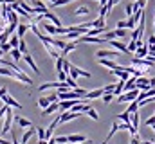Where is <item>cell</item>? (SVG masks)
Wrapping results in <instances>:
<instances>
[{"label":"cell","instance_id":"d590c367","mask_svg":"<svg viewBox=\"0 0 155 144\" xmlns=\"http://www.w3.org/2000/svg\"><path fill=\"white\" fill-rule=\"evenodd\" d=\"M87 113H88V117H90V119H94V121H97V119H99V113H97V112H96L94 108H90V110H88Z\"/></svg>","mask_w":155,"mask_h":144},{"label":"cell","instance_id":"603a6c76","mask_svg":"<svg viewBox=\"0 0 155 144\" xmlns=\"http://www.w3.org/2000/svg\"><path fill=\"white\" fill-rule=\"evenodd\" d=\"M69 142H81V141H87L85 135H79V133H74V135H67Z\"/></svg>","mask_w":155,"mask_h":144},{"label":"cell","instance_id":"bcb514c9","mask_svg":"<svg viewBox=\"0 0 155 144\" xmlns=\"http://www.w3.org/2000/svg\"><path fill=\"white\" fill-rule=\"evenodd\" d=\"M114 87L116 85H105L103 87V92H114Z\"/></svg>","mask_w":155,"mask_h":144},{"label":"cell","instance_id":"681fc988","mask_svg":"<svg viewBox=\"0 0 155 144\" xmlns=\"http://www.w3.org/2000/svg\"><path fill=\"white\" fill-rule=\"evenodd\" d=\"M5 110H7V105H4V106L0 108V119L4 117V113H5Z\"/></svg>","mask_w":155,"mask_h":144},{"label":"cell","instance_id":"4fadbf2b","mask_svg":"<svg viewBox=\"0 0 155 144\" xmlns=\"http://www.w3.org/2000/svg\"><path fill=\"white\" fill-rule=\"evenodd\" d=\"M43 47H45V51L49 52V56H51L52 60H56V58L60 56V52H58V51H56V49H54V47H52L51 43H47V41H43Z\"/></svg>","mask_w":155,"mask_h":144},{"label":"cell","instance_id":"484cf974","mask_svg":"<svg viewBox=\"0 0 155 144\" xmlns=\"http://www.w3.org/2000/svg\"><path fill=\"white\" fill-rule=\"evenodd\" d=\"M88 11H90V9H88L87 5H79L76 11H74V15H76V16H81V15H83V16H85V15H88Z\"/></svg>","mask_w":155,"mask_h":144},{"label":"cell","instance_id":"f6af8a7d","mask_svg":"<svg viewBox=\"0 0 155 144\" xmlns=\"http://www.w3.org/2000/svg\"><path fill=\"white\" fill-rule=\"evenodd\" d=\"M116 34H117V38H124V36H126V29L117 27V29H116Z\"/></svg>","mask_w":155,"mask_h":144},{"label":"cell","instance_id":"30bf717a","mask_svg":"<svg viewBox=\"0 0 155 144\" xmlns=\"http://www.w3.org/2000/svg\"><path fill=\"white\" fill-rule=\"evenodd\" d=\"M107 43H110L116 51H119V52H128V49H126V43H123V41H116V40H108Z\"/></svg>","mask_w":155,"mask_h":144},{"label":"cell","instance_id":"f907efd6","mask_svg":"<svg viewBox=\"0 0 155 144\" xmlns=\"http://www.w3.org/2000/svg\"><path fill=\"white\" fill-rule=\"evenodd\" d=\"M117 27H121V29H126V22H123V20H121V22H117Z\"/></svg>","mask_w":155,"mask_h":144},{"label":"cell","instance_id":"83f0119b","mask_svg":"<svg viewBox=\"0 0 155 144\" xmlns=\"http://www.w3.org/2000/svg\"><path fill=\"white\" fill-rule=\"evenodd\" d=\"M54 61H56V72L63 70V61H65V58H63V56L60 54V56H58V58H56Z\"/></svg>","mask_w":155,"mask_h":144},{"label":"cell","instance_id":"11a10c76","mask_svg":"<svg viewBox=\"0 0 155 144\" xmlns=\"http://www.w3.org/2000/svg\"><path fill=\"white\" fill-rule=\"evenodd\" d=\"M11 144H18V141H16V135H15V133H13V142Z\"/></svg>","mask_w":155,"mask_h":144},{"label":"cell","instance_id":"f1b7e54d","mask_svg":"<svg viewBox=\"0 0 155 144\" xmlns=\"http://www.w3.org/2000/svg\"><path fill=\"white\" fill-rule=\"evenodd\" d=\"M18 49H20L22 54H27V43H25L24 38H20V41H18Z\"/></svg>","mask_w":155,"mask_h":144},{"label":"cell","instance_id":"4dcf8cb0","mask_svg":"<svg viewBox=\"0 0 155 144\" xmlns=\"http://www.w3.org/2000/svg\"><path fill=\"white\" fill-rule=\"evenodd\" d=\"M117 121H123V123H130V113L128 112H121L117 115Z\"/></svg>","mask_w":155,"mask_h":144},{"label":"cell","instance_id":"680465c9","mask_svg":"<svg viewBox=\"0 0 155 144\" xmlns=\"http://www.w3.org/2000/svg\"><path fill=\"white\" fill-rule=\"evenodd\" d=\"M2 54H4V51H2V49H0V56H2Z\"/></svg>","mask_w":155,"mask_h":144},{"label":"cell","instance_id":"9a60e30c","mask_svg":"<svg viewBox=\"0 0 155 144\" xmlns=\"http://www.w3.org/2000/svg\"><path fill=\"white\" fill-rule=\"evenodd\" d=\"M22 58H24V60H25V63H27V65H29V67H31V69L35 70V74H40V69L36 67V63H35V60H33V58H31L29 54H24Z\"/></svg>","mask_w":155,"mask_h":144},{"label":"cell","instance_id":"f35d334b","mask_svg":"<svg viewBox=\"0 0 155 144\" xmlns=\"http://www.w3.org/2000/svg\"><path fill=\"white\" fill-rule=\"evenodd\" d=\"M9 33H7V31H5V29H4V31H2V33H0V43H4V41H7V40H9Z\"/></svg>","mask_w":155,"mask_h":144},{"label":"cell","instance_id":"ffe728a7","mask_svg":"<svg viewBox=\"0 0 155 144\" xmlns=\"http://www.w3.org/2000/svg\"><path fill=\"white\" fill-rule=\"evenodd\" d=\"M27 31H29V25H25V24H18V27H16V34H18V38H24Z\"/></svg>","mask_w":155,"mask_h":144},{"label":"cell","instance_id":"91938a15","mask_svg":"<svg viewBox=\"0 0 155 144\" xmlns=\"http://www.w3.org/2000/svg\"><path fill=\"white\" fill-rule=\"evenodd\" d=\"M152 128H153V132H155V124H152Z\"/></svg>","mask_w":155,"mask_h":144},{"label":"cell","instance_id":"b9f144b4","mask_svg":"<svg viewBox=\"0 0 155 144\" xmlns=\"http://www.w3.org/2000/svg\"><path fill=\"white\" fill-rule=\"evenodd\" d=\"M134 4H135V9H144L146 0H137V2H134Z\"/></svg>","mask_w":155,"mask_h":144},{"label":"cell","instance_id":"8d00e7d4","mask_svg":"<svg viewBox=\"0 0 155 144\" xmlns=\"http://www.w3.org/2000/svg\"><path fill=\"white\" fill-rule=\"evenodd\" d=\"M65 83H67V85H69V87H71V88H76V87H78L76 79H72V77H71V76H67V79H65Z\"/></svg>","mask_w":155,"mask_h":144},{"label":"cell","instance_id":"db71d44e","mask_svg":"<svg viewBox=\"0 0 155 144\" xmlns=\"http://www.w3.org/2000/svg\"><path fill=\"white\" fill-rule=\"evenodd\" d=\"M76 144H92V141H81V142H76Z\"/></svg>","mask_w":155,"mask_h":144},{"label":"cell","instance_id":"8992f818","mask_svg":"<svg viewBox=\"0 0 155 144\" xmlns=\"http://www.w3.org/2000/svg\"><path fill=\"white\" fill-rule=\"evenodd\" d=\"M81 113H76V112H60V123H69V121H72V119H76V117H79Z\"/></svg>","mask_w":155,"mask_h":144},{"label":"cell","instance_id":"9c48e42d","mask_svg":"<svg viewBox=\"0 0 155 144\" xmlns=\"http://www.w3.org/2000/svg\"><path fill=\"white\" fill-rule=\"evenodd\" d=\"M135 58H146L148 56V43H143V45H139L137 49H135Z\"/></svg>","mask_w":155,"mask_h":144},{"label":"cell","instance_id":"5b68a950","mask_svg":"<svg viewBox=\"0 0 155 144\" xmlns=\"http://www.w3.org/2000/svg\"><path fill=\"white\" fill-rule=\"evenodd\" d=\"M2 101H4V105H7V106L11 108H18V110H22V105L16 101V99H13L9 94H5V96H2Z\"/></svg>","mask_w":155,"mask_h":144},{"label":"cell","instance_id":"d6a6232c","mask_svg":"<svg viewBox=\"0 0 155 144\" xmlns=\"http://www.w3.org/2000/svg\"><path fill=\"white\" fill-rule=\"evenodd\" d=\"M126 49H128V52H135V49H137V41H135V40H130L128 45H126Z\"/></svg>","mask_w":155,"mask_h":144},{"label":"cell","instance_id":"e575fe53","mask_svg":"<svg viewBox=\"0 0 155 144\" xmlns=\"http://www.w3.org/2000/svg\"><path fill=\"white\" fill-rule=\"evenodd\" d=\"M103 38L108 41V40H116L117 34H116V31H105V36H103Z\"/></svg>","mask_w":155,"mask_h":144},{"label":"cell","instance_id":"1f68e13d","mask_svg":"<svg viewBox=\"0 0 155 144\" xmlns=\"http://www.w3.org/2000/svg\"><path fill=\"white\" fill-rule=\"evenodd\" d=\"M134 11H135V4H128V5L124 7V13H126V16H132V15H134Z\"/></svg>","mask_w":155,"mask_h":144},{"label":"cell","instance_id":"3957f363","mask_svg":"<svg viewBox=\"0 0 155 144\" xmlns=\"http://www.w3.org/2000/svg\"><path fill=\"white\" fill-rule=\"evenodd\" d=\"M79 101H81V99H61V101L58 103V106H60L58 112H69V110L74 106L76 103H79Z\"/></svg>","mask_w":155,"mask_h":144},{"label":"cell","instance_id":"ab89813d","mask_svg":"<svg viewBox=\"0 0 155 144\" xmlns=\"http://www.w3.org/2000/svg\"><path fill=\"white\" fill-rule=\"evenodd\" d=\"M0 49H2L4 52H9V51H11V45H9V41H4V43H0Z\"/></svg>","mask_w":155,"mask_h":144},{"label":"cell","instance_id":"cb8c5ba5","mask_svg":"<svg viewBox=\"0 0 155 144\" xmlns=\"http://www.w3.org/2000/svg\"><path fill=\"white\" fill-rule=\"evenodd\" d=\"M137 110H139V103H137V99H134V101H130V103H128V108H126L124 112L132 113V112H137Z\"/></svg>","mask_w":155,"mask_h":144},{"label":"cell","instance_id":"7bdbcfd3","mask_svg":"<svg viewBox=\"0 0 155 144\" xmlns=\"http://www.w3.org/2000/svg\"><path fill=\"white\" fill-rule=\"evenodd\" d=\"M69 2H72V0H56V2L52 4V7H60V5H65V4H69Z\"/></svg>","mask_w":155,"mask_h":144},{"label":"cell","instance_id":"60d3db41","mask_svg":"<svg viewBox=\"0 0 155 144\" xmlns=\"http://www.w3.org/2000/svg\"><path fill=\"white\" fill-rule=\"evenodd\" d=\"M36 135H38V139H45V128H36Z\"/></svg>","mask_w":155,"mask_h":144},{"label":"cell","instance_id":"4316f807","mask_svg":"<svg viewBox=\"0 0 155 144\" xmlns=\"http://www.w3.org/2000/svg\"><path fill=\"white\" fill-rule=\"evenodd\" d=\"M92 27H107V22H105V18H103V16L96 18V20L92 22Z\"/></svg>","mask_w":155,"mask_h":144},{"label":"cell","instance_id":"c3c4849f","mask_svg":"<svg viewBox=\"0 0 155 144\" xmlns=\"http://www.w3.org/2000/svg\"><path fill=\"white\" fill-rule=\"evenodd\" d=\"M141 142V139L137 137V135H132V139H130V144H139Z\"/></svg>","mask_w":155,"mask_h":144},{"label":"cell","instance_id":"7a4b0ae2","mask_svg":"<svg viewBox=\"0 0 155 144\" xmlns=\"http://www.w3.org/2000/svg\"><path fill=\"white\" fill-rule=\"evenodd\" d=\"M11 123H13V110H11V106H7V110H5V113H4V124H2V135H5V133H9V130H11Z\"/></svg>","mask_w":155,"mask_h":144},{"label":"cell","instance_id":"6f0895ef","mask_svg":"<svg viewBox=\"0 0 155 144\" xmlns=\"http://www.w3.org/2000/svg\"><path fill=\"white\" fill-rule=\"evenodd\" d=\"M144 144H155V142H153V141H146Z\"/></svg>","mask_w":155,"mask_h":144},{"label":"cell","instance_id":"8fae6325","mask_svg":"<svg viewBox=\"0 0 155 144\" xmlns=\"http://www.w3.org/2000/svg\"><path fill=\"white\" fill-rule=\"evenodd\" d=\"M135 79H137V77L132 74V76L124 81V85H123V92H126V90H134V88H135Z\"/></svg>","mask_w":155,"mask_h":144},{"label":"cell","instance_id":"ba28073f","mask_svg":"<svg viewBox=\"0 0 155 144\" xmlns=\"http://www.w3.org/2000/svg\"><path fill=\"white\" fill-rule=\"evenodd\" d=\"M15 79H16V81H20V83H25V85H33V79H31L29 76H25L24 70L16 72V74H15Z\"/></svg>","mask_w":155,"mask_h":144},{"label":"cell","instance_id":"e0dca14e","mask_svg":"<svg viewBox=\"0 0 155 144\" xmlns=\"http://www.w3.org/2000/svg\"><path fill=\"white\" fill-rule=\"evenodd\" d=\"M13 119L18 123L20 128H31V126H33V123H31L29 119H24V117H13Z\"/></svg>","mask_w":155,"mask_h":144},{"label":"cell","instance_id":"7dc6e473","mask_svg":"<svg viewBox=\"0 0 155 144\" xmlns=\"http://www.w3.org/2000/svg\"><path fill=\"white\" fill-rule=\"evenodd\" d=\"M58 79H60V81H65V79H67V74H65L63 70H60L58 72Z\"/></svg>","mask_w":155,"mask_h":144},{"label":"cell","instance_id":"277c9868","mask_svg":"<svg viewBox=\"0 0 155 144\" xmlns=\"http://www.w3.org/2000/svg\"><path fill=\"white\" fill-rule=\"evenodd\" d=\"M117 54H119V51H108V49H101V51L96 52L97 60H99V58H110V60H116Z\"/></svg>","mask_w":155,"mask_h":144},{"label":"cell","instance_id":"44dd1931","mask_svg":"<svg viewBox=\"0 0 155 144\" xmlns=\"http://www.w3.org/2000/svg\"><path fill=\"white\" fill-rule=\"evenodd\" d=\"M9 52H11V58H13L15 61H20V60H22V56H24V54L20 52V49H18V47H15V49H11Z\"/></svg>","mask_w":155,"mask_h":144},{"label":"cell","instance_id":"816d5d0a","mask_svg":"<svg viewBox=\"0 0 155 144\" xmlns=\"http://www.w3.org/2000/svg\"><path fill=\"white\" fill-rule=\"evenodd\" d=\"M5 94H7V88L2 87V88H0V99H2V96H5Z\"/></svg>","mask_w":155,"mask_h":144},{"label":"cell","instance_id":"836d02e7","mask_svg":"<svg viewBox=\"0 0 155 144\" xmlns=\"http://www.w3.org/2000/svg\"><path fill=\"white\" fill-rule=\"evenodd\" d=\"M49 103H51V101H49L47 97H40V99H38V106L41 108V110H43V108H47V106H49Z\"/></svg>","mask_w":155,"mask_h":144},{"label":"cell","instance_id":"6da1fadb","mask_svg":"<svg viewBox=\"0 0 155 144\" xmlns=\"http://www.w3.org/2000/svg\"><path fill=\"white\" fill-rule=\"evenodd\" d=\"M132 65L134 67H139L143 72H146L148 69H152L155 63L150 61V60H146V58H132Z\"/></svg>","mask_w":155,"mask_h":144},{"label":"cell","instance_id":"ac0fdd59","mask_svg":"<svg viewBox=\"0 0 155 144\" xmlns=\"http://www.w3.org/2000/svg\"><path fill=\"white\" fill-rule=\"evenodd\" d=\"M58 101H54V103H49V106L47 108H43V113L41 115H51L52 112H58Z\"/></svg>","mask_w":155,"mask_h":144},{"label":"cell","instance_id":"d6986e66","mask_svg":"<svg viewBox=\"0 0 155 144\" xmlns=\"http://www.w3.org/2000/svg\"><path fill=\"white\" fill-rule=\"evenodd\" d=\"M33 5H35L36 13H45V11H49V9H47V5H45L41 0H33Z\"/></svg>","mask_w":155,"mask_h":144},{"label":"cell","instance_id":"7c38bea8","mask_svg":"<svg viewBox=\"0 0 155 144\" xmlns=\"http://www.w3.org/2000/svg\"><path fill=\"white\" fill-rule=\"evenodd\" d=\"M117 130H121V124H119V123H112V130H110V132H108V135H107V139H105V141H103V142L101 144H108V141H110V139H112V137H114V135H116V132Z\"/></svg>","mask_w":155,"mask_h":144},{"label":"cell","instance_id":"f546056e","mask_svg":"<svg viewBox=\"0 0 155 144\" xmlns=\"http://www.w3.org/2000/svg\"><path fill=\"white\" fill-rule=\"evenodd\" d=\"M101 99H103V103H107V105H108V103L114 99V92H105V94L101 96Z\"/></svg>","mask_w":155,"mask_h":144},{"label":"cell","instance_id":"2e32d148","mask_svg":"<svg viewBox=\"0 0 155 144\" xmlns=\"http://www.w3.org/2000/svg\"><path fill=\"white\" fill-rule=\"evenodd\" d=\"M78 47V43H76V40H72L71 43H65V47L61 49V56H65V54H69V52H72L74 49Z\"/></svg>","mask_w":155,"mask_h":144},{"label":"cell","instance_id":"ee69618b","mask_svg":"<svg viewBox=\"0 0 155 144\" xmlns=\"http://www.w3.org/2000/svg\"><path fill=\"white\" fill-rule=\"evenodd\" d=\"M56 142H61V144H65V142H69V139H67V135H61V137H52Z\"/></svg>","mask_w":155,"mask_h":144},{"label":"cell","instance_id":"d4e9b609","mask_svg":"<svg viewBox=\"0 0 155 144\" xmlns=\"http://www.w3.org/2000/svg\"><path fill=\"white\" fill-rule=\"evenodd\" d=\"M63 36H65L63 40H65V41H69V40H78V38L81 36V33H78V31H69L67 34H63Z\"/></svg>","mask_w":155,"mask_h":144},{"label":"cell","instance_id":"7402d4cb","mask_svg":"<svg viewBox=\"0 0 155 144\" xmlns=\"http://www.w3.org/2000/svg\"><path fill=\"white\" fill-rule=\"evenodd\" d=\"M9 45H11V49H15V47H18V41H20V38H18V34L16 33H13V34L9 36Z\"/></svg>","mask_w":155,"mask_h":144},{"label":"cell","instance_id":"f5cc1de1","mask_svg":"<svg viewBox=\"0 0 155 144\" xmlns=\"http://www.w3.org/2000/svg\"><path fill=\"white\" fill-rule=\"evenodd\" d=\"M38 144H49V141H45V139H38Z\"/></svg>","mask_w":155,"mask_h":144},{"label":"cell","instance_id":"52a82bcc","mask_svg":"<svg viewBox=\"0 0 155 144\" xmlns=\"http://www.w3.org/2000/svg\"><path fill=\"white\" fill-rule=\"evenodd\" d=\"M97 63H99V65H103V67H107V69H110V70L119 67L116 61H114V60H110V58H99V60H97Z\"/></svg>","mask_w":155,"mask_h":144},{"label":"cell","instance_id":"9f6ffc18","mask_svg":"<svg viewBox=\"0 0 155 144\" xmlns=\"http://www.w3.org/2000/svg\"><path fill=\"white\" fill-rule=\"evenodd\" d=\"M97 2H99V5H105V4H107L108 0H97Z\"/></svg>","mask_w":155,"mask_h":144},{"label":"cell","instance_id":"94428289","mask_svg":"<svg viewBox=\"0 0 155 144\" xmlns=\"http://www.w3.org/2000/svg\"><path fill=\"white\" fill-rule=\"evenodd\" d=\"M0 4H4V0H0Z\"/></svg>","mask_w":155,"mask_h":144},{"label":"cell","instance_id":"5bb4252c","mask_svg":"<svg viewBox=\"0 0 155 144\" xmlns=\"http://www.w3.org/2000/svg\"><path fill=\"white\" fill-rule=\"evenodd\" d=\"M105 92H103V88H96V90H92V92H87V96H85V99L88 101V99H97V97H101Z\"/></svg>","mask_w":155,"mask_h":144},{"label":"cell","instance_id":"74e56055","mask_svg":"<svg viewBox=\"0 0 155 144\" xmlns=\"http://www.w3.org/2000/svg\"><path fill=\"white\" fill-rule=\"evenodd\" d=\"M110 13V9L107 7V5H101V9H99V16H103V18H107V15Z\"/></svg>","mask_w":155,"mask_h":144}]
</instances>
